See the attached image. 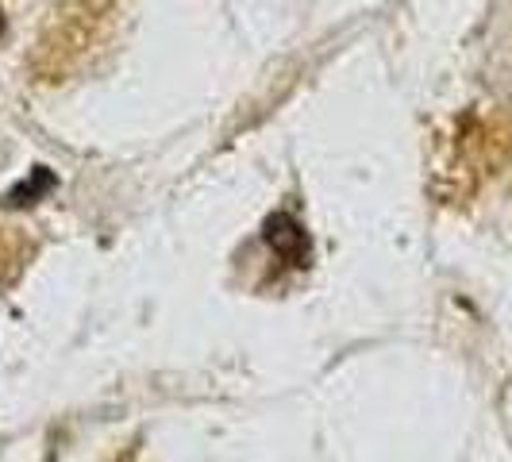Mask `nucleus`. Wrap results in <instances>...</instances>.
<instances>
[{
	"label": "nucleus",
	"mask_w": 512,
	"mask_h": 462,
	"mask_svg": "<svg viewBox=\"0 0 512 462\" xmlns=\"http://www.w3.org/2000/svg\"><path fill=\"white\" fill-rule=\"evenodd\" d=\"M266 243L285 258V262H293V266H305L308 258V235L305 228L289 216V212H278V216H270L266 220Z\"/></svg>",
	"instance_id": "1"
},
{
	"label": "nucleus",
	"mask_w": 512,
	"mask_h": 462,
	"mask_svg": "<svg viewBox=\"0 0 512 462\" xmlns=\"http://www.w3.org/2000/svg\"><path fill=\"white\" fill-rule=\"evenodd\" d=\"M0 205H4V201H0Z\"/></svg>",
	"instance_id": "2"
}]
</instances>
